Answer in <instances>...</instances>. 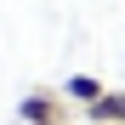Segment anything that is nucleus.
Here are the masks:
<instances>
[{
  "mask_svg": "<svg viewBox=\"0 0 125 125\" xmlns=\"http://www.w3.org/2000/svg\"><path fill=\"white\" fill-rule=\"evenodd\" d=\"M17 119L23 125H68L74 119V102L62 97V85L51 91V85H34V91H23V102H17Z\"/></svg>",
  "mask_w": 125,
  "mask_h": 125,
  "instance_id": "nucleus-1",
  "label": "nucleus"
},
{
  "mask_svg": "<svg viewBox=\"0 0 125 125\" xmlns=\"http://www.w3.org/2000/svg\"><path fill=\"white\" fill-rule=\"evenodd\" d=\"M102 91H108V85H102L97 74H68V80H62V97H68L74 108H91V102H102Z\"/></svg>",
  "mask_w": 125,
  "mask_h": 125,
  "instance_id": "nucleus-2",
  "label": "nucleus"
},
{
  "mask_svg": "<svg viewBox=\"0 0 125 125\" xmlns=\"http://www.w3.org/2000/svg\"><path fill=\"white\" fill-rule=\"evenodd\" d=\"M91 125H125V91H102V102L85 108Z\"/></svg>",
  "mask_w": 125,
  "mask_h": 125,
  "instance_id": "nucleus-3",
  "label": "nucleus"
}]
</instances>
